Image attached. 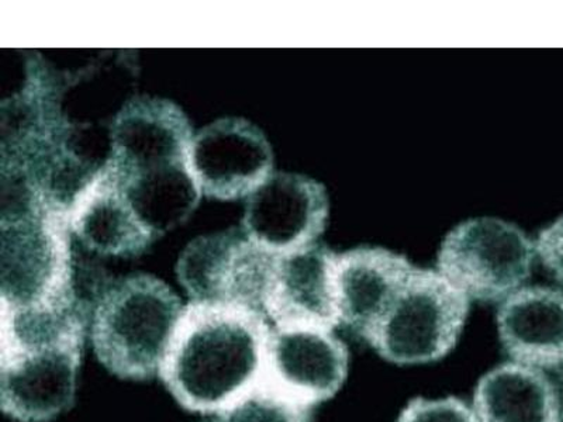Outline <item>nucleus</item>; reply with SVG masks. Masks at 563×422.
<instances>
[{"mask_svg":"<svg viewBox=\"0 0 563 422\" xmlns=\"http://www.w3.org/2000/svg\"><path fill=\"white\" fill-rule=\"evenodd\" d=\"M497 334L511 362L541 370L563 364V291L522 286L501 301Z\"/></svg>","mask_w":563,"mask_h":422,"instance_id":"4468645a","label":"nucleus"},{"mask_svg":"<svg viewBox=\"0 0 563 422\" xmlns=\"http://www.w3.org/2000/svg\"><path fill=\"white\" fill-rule=\"evenodd\" d=\"M335 258V251L321 243L275 256L263 300L274 329L324 333L340 329Z\"/></svg>","mask_w":563,"mask_h":422,"instance_id":"9d476101","label":"nucleus"},{"mask_svg":"<svg viewBox=\"0 0 563 422\" xmlns=\"http://www.w3.org/2000/svg\"><path fill=\"white\" fill-rule=\"evenodd\" d=\"M470 314V298L439 270L415 266L365 344L390 364H432L455 348Z\"/></svg>","mask_w":563,"mask_h":422,"instance_id":"39448f33","label":"nucleus"},{"mask_svg":"<svg viewBox=\"0 0 563 422\" xmlns=\"http://www.w3.org/2000/svg\"><path fill=\"white\" fill-rule=\"evenodd\" d=\"M536 243L519 225L496 218L462 221L445 235L437 270L470 300L497 303L531 278Z\"/></svg>","mask_w":563,"mask_h":422,"instance_id":"423d86ee","label":"nucleus"},{"mask_svg":"<svg viewBox=\"0 0 563 422\" xmlns=\"http://www.w3.org/2000/svg\"><path fill=\"white\" fill-rule=\"evenodd\" d=\"M329 215L323 184L308 175L274 173L246 199L241 230L266 254L285 256L316 244Z\"/></svg>","mask_w":563,"mask_h":422,"instance_id":"1a4fd4ad","label":"nucleus"},{"mask_svg":"<svg viewBox=\"0 0 563 422\" xmlns=\"http://www.w3.org/2000/svg\"><path fill=\"white\" fill-rule=\"evenodd\" d=\"M552 385H554L558 407H560L561 422H563V364L551 370Z\"/></svg>","mask_w":563,"mask_h":422,"instance_id":"6ab92c4d","label":"nucleus"},{"mask_svg":"<svg viewBox=\"0 0 563 422\" xmlns=\"http://www.w3.org/2000/svg\"><path fill=\"white\" fill-rule=\"evenodd\" d=\"M396 422H479L474 409L460 397L424 399L416 397L400 411Z\"/></svg>","mask_w":563,"mask_h":422,"instance_id":"f3484780","label":"nucleus"},{"mask_svg":"<svg viewBox=\"0 0 563 422\" xmlns=\"http://www.w3.org/2000/svg\"><path fill=\"white\" fill-rule=\"evenodd\" d=\"M536 251L552 279L563 288V214L540 231Z\"/></svg>","mask_w":563,"mask_h":422,"instance_id":"a211bd4d","label":"nucleus"},{"mask_svg":"<svg viewBox=\"0 0 563 422\" xmlns=\"http://www.w3.org/2000/svg\"><path fill=\"white\" fill-rule=\"evenodd\" d=\"M69 221L80 243L104 256L134 258L157 241L104 164L70 200Z\"/></svg>","mask_w":563,"mask_h":422,"instance_id":"ddd939ff","label":"nucleus"},{"mask_svg":"<svg viewBox=\"0 0 563 422\" xmlns=\"http://www.w3.org/2000/svg\"><path fill=\"white\" fill-rule=\"evenodd\" d=\"M273 325L261 311L189 301L170 335L158 376L189 413L219 415L263 365Z\"/></svg>","mask_w":563,"mask_h":422,"instance_id":"f257e3e1","label":"nucleus"},{"mask_svg":"<svg viewBox=\"0 0 563 422\" xmlns=\"http://www.w3.org/2000/svg\"><path fill=\"white\" fill-rule=\"evenodd\" d=\"M275 256L231 229L192 241L176 265L190 301L243 304L264 313L263 300Z\"/></svg>","mask_w":563,"mask_h":422,"instance_id":"0eeeda50","label":"nucleus"},{"mask_svg":"<svg viewBox=\"0 0 563 422\" xmlns=\"http://www.w3.org/2000/svg\"><path fill=\"white\" fill-rule=\"evenodd\" d=\"M472 409L479 422H561L550 376L516 362H505L482 376Z\"/></svg>","mask_w":563,"mask_h":422,"instance_id":"2eb2a0df","label":"nucleus"},{"mask_svg":"<svg viewBox=\"0 0 563 422\" xmlns=\"http://www.w3.org/2000/svg\"><path fill=\"white\" fill-rule=\"evenodd\" d=\"M316 407L291 393L265 369L218 415L219 422H313Z\"/></svg>","mask_w":563,"mask_h":422,"instance_id":"dca6fc26","label":"nucleus"},{"mask_svg":"<svg viewBox=\"0 0 563 422\" xmlns=\"http://www.w3.org/2000/svg\"><path fill=\"white\" fill-rule=\"evenodd\" d=\"M183 310L179 296L154 275L132 274L110 281L99 295L90 323L95 356L115 378L154 379Z\"/></svg>","mask_w":563,"mask_h":422,"instance_id":"7ed1b4c3","label":"nucleus"},{"mask_svg":"<svg viewBox=\"0 0 563 422\" xmlns=\"http://www.w3.org/2000/svg\"><path fill=\"white\" fill-rule=\"evenodd\" d=\"M264 366L280 385L317 409L343 389L349 378L350 349L334 333L273 326Z\"/></svg>","mask_w":563,"mask_h":422,"instance_id":"f8f14e48","label":"nucleus"},{"mask_svg":"<svg viewBox=\"0 0 563 422\" xmlns=\"http://www.w3.org/2000/svg\"><path fill=\"white\" fill-rule=\"evenodd\" d=\"M219 422V421H218Z\"/></svg>","mask_w":563,"mask_h":422,"instance_id":"aec40b11","label":"nucleus"},{"mask_svg":"<svg viewBox=\"0 0 563 422\" xmlns=\"http://www.w3.org/2000/svg\"><path fill=\"white\" fill-rule=\"evenodd\" d=\"M89 331L85 324L2 329L3 414L16 422H52L73 409Z\"/></svg>","mask_w":563,"mask_h":422,"instance_id":"20e7f679","label":"nucleus"},{"mask_svg":"<svg viewBox=\"0 0 563 422\" xmlns=\"http://www.w3.org/2000/svg\"><path fill=\"white\" fill-rule=\"evenodd\" d=\"M188 168L205 198L249 199L274 174V149L258 125L223 118L194 134Z\"/></svg>","mask_w":563,"mask_h":422,"instance_id":"6e6552de","label":"nucleus"},{"mask_svg":"<svg viewBox=\"0 0 563 422\" xmlns=\"http://www.w3.org/2000/svg\"><path fill=\"white\" fill-rule=\"evenodd\" d=\"M415 266L405 255L382 246H358L336 253L340 329L366 343Z\"/></svg>","mask_w":563,"mask_h":422,"instance_id":"9b49d317","label":"nucleus"},{"mask_svg":"<svg viewBox=\"0 0 563 422\" xmlns=\"http://www.w3.org/2000/svg\"><path fill=\"white\" fill-rule=\"evenodd\" d=\"M192 138L188 115L168 99H130L113 119L104 165L157 240L188 220L202 198L188 168Z\"/></svg>","mask_w":563,"mask_h":422,"instance_id":"f03ea898","label":"nucleus"}]
</instances>
